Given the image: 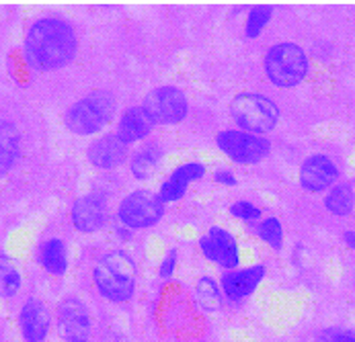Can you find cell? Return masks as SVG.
<instances>
[{"label":"cell","mask_w":355,"mask_h":342,"mask_svg":"<svg viewBox=\"0 0 355 342\" xmlns=\"http://www.w3.org/2000/svg\"><path fill=\"white\" fill-rule=\"evenodd\" d=\"M343 238H345L347 246H349V248H354V250H355V232H345V236H343Z\"/></svg>","instance_id":"obj_30"},{"label":"cell","mask_w":355,"mask_h":342,"mask_svg":"<svg viewBox=\"0 0 355 342\" xmlns=\"http://www.w3.org/2000/svg\"><path fill=\"white\" fill-rule=\"evenodd\" d=\"M263 279H265V264H253L249 269L228 273L222 279V289L230 299H243L253 294Z\"/></svg>","instance_id":"obj_17"},{"label":"cell","mask_w":355,"mask_h":342,"mask_svg":"<svg viewBox=\"0 0 355 342\" xmlns=\"http://www.w3.org/2000/svg\"><path fill=\"white\" fill-rule=\"evenodd\" d=\"M162 158V150L156 146V144H146V146L138 147L130 160V168H132V174L138 179V181H148L153 179L156 168H158V162Z\"/></svg>","instance_id":"obj_20"},{"label":"cell","mask_w":355,"mask_h":342,"mask_svg":"<svg viewBox=\"0 0 355 342\" xmlns=\"http://www.w3.org/2000/svg\"><path fill=\"white\" fill-rule=\"evenodd\" d=\"M200 250L209 262L222 269H234L241 264V252H239L236 238L220 226H211L205 232V236H202Z\"/></svg>","instance_id":"obj_10"},{"label":"cell","mask_w":355,"mask_h":342,"mask_svg":"<svg viewBox=\"0 0 355 342\" xmlns=\"http://www.w3.org/2000/svg\"><path fill=\"white\" fill-rule=\"evenodd\" d=\"M216 142H218V147L224 152V156H228L230 160H234L239 164H257L271 150V144L267 138L251 136L241 129L220 132Z\"/></svg>","instance_id":"obj_8"},{"label":"cell","mask_w":355,"mask_h":342,"mask_svg":"<svg viewBox=\"0 0 355 342\" xmlns=\"http://www.w3.org/2000/svg\"><path fill=\"white\" fill-rule=\"evenodd\" d=\"M164 215V203L150 191H134L117 209V219L128 230H142L158 224Z\"/></svg>","instance_id":"obj_6"},{"label":"cell","mask_w":355,"mask_h":342,"mask_svg":"<svg viewBox=\"0 0 355 342\" xmlns=\"http://www.w3.org/2000/svg\"><path fill=\"white\" fill-rule=\"evenodd\" d=\"M198 301L205 312H216L222 307V291L211 277H202L196 285Z\"/></svg>","instance_id":"obj_23"},{"label":"cell","mask_w":355,"mask_h":342,"mask_svg":"<svg viewBox=\"0 0 355 342\" xmlns=\"http://www.w3.org/2000/svg\"><path fill=\"white\" fill-rule=\"evenodd\" d=\"M19 152H21L19 129L10 121L0 119V179L15 166Z\"/></svg>","instance_id":"obj_18"},{"label":"cell","mask_w":355,"mask_h":342,"mask_svg":"<svg viewBox=\"0 0 355 342\" xmlns=\"http://www.w3.org/2000/svg\"><path fill=\"white\" fill-rule=\"evenodd\" d=\"M58 332L66 342H87L91 336V316L78 297H66L58 305Z\"/></svg>","instance_id":"obj_9"},{"label":"cell","mask_w":355,"mask_h":342,"mask_svg":"<svg viewBox=\"0 0 355 342\" xmlns=\"http://www.w3.org/2000/svg\"><path fill=\"white\" fill-rule=\"evenodd\" d=\"M203 177H205V166H203L202 162L191 160V162H185V164L177 166L171 172V177L160 185V191H158L160 201L162 203H175V201H179L181 197L187 193L189 185L193 181H202Z\"/></svg>","instance_id":"obj_13"},{"label":"cell","mask_w":355,"mask_h":342,"mask_svg":"<svg viewBox=\"0 0 355 342\" xmlns=\"http://www.w3.org/2000/svg\"><path fill=\"white\" fill-rule=\"evenodd\" d=\"M19 289H21V273L17 264L8 256L0 254V297L10 299L19 294Z\"/></svg>","instance_id":"obj_22"},{"label":"cell","mask_w":355,"mask_h":342,"mask_svg":"<svg viewBox=\"0 0 355 342\" xmlns=\"http://www.w3.org/2000/svg\"><path fill=\"white\" fill-rule=\"evenodd\" d=\"M142 109L148 113L153 123L175 125L187 117L189 102H187V97L183 95V91H179L175 87H160L146 95Z\"/></svg>","instance_id":"obj_7"},{"label":"cell","mask_w":355,"mask_h":342,"mask_svg":"<svg viewBox=\"0 0 355 342\" xmlns=\"http://www.w3.org/2000/svg\"><path fill=\"white\" fill-rule=\"evenodd\" d=\"M40 262L44 267L46 273L50 275H64L68 271V250L66 244L58 238H50L46 240L42 248H40Z\"/></svg>","instance_id":"obj_19"},{"label":"cell","mask_w":355,"mask_h":342,"mask_svg":"<svg viewBox=\"0 0 355 342\" xmlns=\"http://www.w3.org/2000/svg\"><path fill=\"white\" fill-rule=\"evenodd\" d=\"M78 49L76 33L70 23L46 17L31 25L25 37V55L29 64L42 72L66 66Z\"/></svg>","instance_id":"obj_1"},{"label":"cell","mask_w":355,"mask_h":342,"mask_svg":"<svg viewBox=\"0 0 355 342\" xmlns=\"http://www.w3.org/2000/svg\"><path fill=\"white\" fill-rule=\"evenodd\" d=\"M230 213H232V217H236L241 222H257V219H261V209L257 205H253L251 201H236L230 207Z\"/></svg>","instance_id":"obj_26"},{"label":"cell","mask_w":355,"mask_h":342,"mask_svg":"<svg viewBox=\"0 0 355 342\" xmlns=\"http://www.w3.org/2000/svg\"><path fill=\"white\" fill-rule=\"evenodd\" d=\"M214 179H216V183L222 185V187H236V185H239L236 177H234L230 170H216Z\"/></svg>","instance_id":"obj_28"},{"label":"cell","mask_w":355,"mask_h":342,"mask_svg":"<svg viewBox=\"0 0 355 342\" xmlns=\"http://www.w3.org/2000/svg\"><path fill=\"white\" fill-rule=\"evenodd\" d=\"M72 226L83 234L99 232L107 222V205L105 199L99 195H85L74 201L72 211Z\"/></svg>","instance_id":"obj_12"},{"label":"cell","mask_w":355,"mask_h":342,"mask_svg":"<svg viewBox=\"0 0 355 342\" xmlns=\"http://www.w3.org/2000/svg\"><path fill=\"white\" fill-rule=\"evenodd\" d=\"M230 115L241 132L247 134H267L279 121L277 105L269 97L257 93H243L232 98Z\"/></svg>","instance_id":"obj_4"},{"label":"cell","mask_w":355,"mask_h":342,"mask_svg":"<svg viewBox=\"0 0 355 342\" xmlns=\"http://www.w3.org/2000/svg\"><path fill=\"white\" fill-rule=\"evenodd\" d=\"M89 162L103 170L117 168L128 158V146L117 138V134H105L89 146Z\"/></svg>","instance_id":"obj_15"},{"label":"cell","mask_w":355,"mask_h":342,"mask_svg":"<svg viewBox=\"0 0 355 342\" xmlns=\"http://www.w3.org/2000/svg\"><path fill=\"white\" fill-rule=\"evenodd\" d=\"M324 342H355V332L352 330H335L324 336Z\"/></svg>","instance_id":"obj_29"},{"label":"cell","mask_w":355,"mask_h":342,"mask_svg":"<svg viewBox=\"0 0 355 342\" xmlns=\"http://www.w3.org/2000/svg\"><path fill=\"white\" fill-rule=\"evenodd\" d=\"M177 262H179V258H177V252L175 250H168V254L162 258V262H160V269H158V275L162 277V279H171L173 277V273H175V267H177Z\"/></svg>","instance_id":"obj_27"},{"label":"cell","mask_w":355,"mask_h":342,"mask_svg":"<svg viewBox=\"0 0 355 342\" xmlns=\"http://www.w3.org/2000/svg\"><path fill=\"white\" fill-rule=\"evenodd\" d=\"M265 72L279 89L298 87L308 74V57L300 46L277 44L265 55Z\"/></svg>","instance_id":"obj_5"},{"label":"cell","mask_w":355,"mask_h":342,"mask_svg":"<svg viewBox=\"0 0 355 342\" xmlns=\"http://www.w3.org/2000/svg\"><path fill=\"white\" fill-rule=\"evenodd\" d=\"M271 15H273V6L269 4H259L249 10V17H247V23H245V35L249 39H254L263 33V29L269 25L271 21Z\"/></svg>","instance_id":"obj_24"},{"label":"cell","mask_w":355,"mask_h":342,"mask_svg":"<svg viewBox=\"0 0 355 342\" xmlns=\"http://www.w3.org/2000/svg\"><path fill=\"white\" fill-rule=\"evenodd\" d=\"M136 262L130 254L113 250L105 254L93 271V279L103 297L115 303L132 299L136 291Z\"/></svg>","instance_id":"obj_2"},{"label":"cell","mask_w":355,"mask_h":342,"mask_svg":"<svg viewBox=\"0 0 355 342\" xmlns=\"http://www.w3.org/2000/svg\"><path fill=\"white\" fill-rule=\"evenodd\" d=\"M257 236L271 246L273 250H282L284 246V228H282V222L277 217H265L259 228H257Z\"/></svg>","instance_id":"obj_25"},{"label":"cell","mask_w":355,"mask_h":342,"mask_svg":"<svg viewBox=\"0 0 355 342\" xmlns=\"http://www.w3.org/2000/svg\"><path fill=\"white\" fill-rule=\"evenodd\" d=\"M354 205L355 197L349 185H337V187H333L331 193L327 195V201H324V207H327L331 213L339 215V217L349 215V213L354 211Z\"/></svg>","instance_id":"obj_21"},{"label":"cell","mask_w":355,"mask_h":342,"mask_svg":"<svg viewBox=\"0 0 355 342\" xmlns=\"http://www.w3.org/2000/svg\"><path fill=\"white\" fill-rule=\"evenodd\" d=\"M154 123L153 119L148 117V113L142 109V107H132L128 109L121 119H119V125H117V138L130 146V144H136V142H142L146 140V136L153 132Z\"/></svg>","instance_id":"obj_16"},{"label":"cell","mask_w":355,"mask_h":342,"mask_svg":"<svg viewBox=\"0 0 355 342\" xmlns=\"http://www.w3.org/2000/svg\"><path fill=\"white\" fill-rule=\"evenodd\" d=\"M50 312L40 299H29L19 314L21 334L25 342H44L50 332Z\"/></svg>","instance_id":"obj_14"},{"label":"cell","mask_w":355,"mask_h":342,"mask_svg":"<svg viewBox=\"0 0 355 342\" xmlns=\"http://www.w3.org/2000/svg\"><path fill=\"white\" fill-rule=\"evenodd\" d=\"M115 115V97L107 91H95L76 100L66 113V127L76 136H95Z\"/></svg>","instance_id":"obj_3"},{"label":"cell","mask_w":355,"mask_h":342,"mask_svg":"<svg viewBox=\"0 0 355 342\" xmlns=\"http://www.w3.org/2000/svg\"><path fill=\"white\" fill-rule=\"evenodd\" d=\"M337 177H339V170L335 162L322 154L306 158L300 168V185L304 191H310V193H322L331 189Z\"/></svg>","instance_id":"obj_11"}]
</instances>
